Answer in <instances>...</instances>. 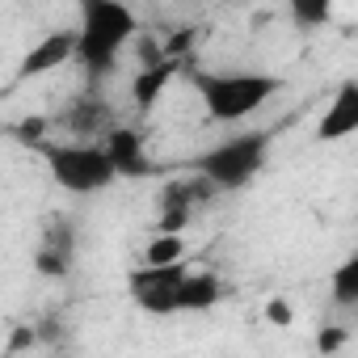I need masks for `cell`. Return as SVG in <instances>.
Listing matches in <instances>:
<instances>
[{
    "label": "cell",
    "mask_w": 358,
    "mask_h": 358,
    "mask_svg": "<svg viewBox=\"0 0 358 358\" xmlns=\"http://www.w3.org/2000/svg\"><path fill=\"white\" fill-rule=\"evenodd\" d=\"M76 55L72 64L80 68V76L89 80V89H97L118 59L131 51L135 34H143L139 13L127 0H76Z\"/></svg>",
    "instance_id": "cell-1"
},
{
    "label": "cell",
    "mask_w": 358,
    "mask_h": 358,
    "mask_svg": "<svg viewBox=\"0 0 358 358\" xmlns=\"http://www.w3.org/2000/svg\"><path fill=\"white\" fill-rule=\"evenodd\" d=\"M282 85L287 80L278 72H262V68H228V72L194 68L190 72V89L199 93L207 122H224V127L245 122L257 110H266L282 93Z\"/></svg>",
    "instance_id": "cell-2"
},
{
    "label": "cell",
    "mask_w": 358,
    "mask_h": 358,
    "mask_svg": "<svg viewBox=\"0 0 358 358\" xmlns=\"http://www.w3.org/2000/svg\"><path fill=\"white\" fill-rule=\"evenodd\" d=\"M270 148H274L270 127H245V131H232L220 143L203 148L190 160V173H199L215 194H236L262 177V169L270 164Z\"/></svg>",
    "instance_id": "cell-3"
},
{
    "label": "cell",
    "mask_w": 358,
    "mask_h": 358,
    "mask_svg": "<svg viewBox=\"0 0 358 358\" xmlns=\"http://www.w3.org/2000/svg\"><path fill=\"white\" fill-rule=\"evenodd\" d=\"M38 156L51 173V182L72 199L106 194L118 182L101 139H51V143H38Z\"/></svg>",
    "instance_id": "cell-4"
},
{
    "label": "cell",
    "mask_w": 358,
    "mask_h": 358,
    "mask_svg": "<svg viewBox=\"0 0 358 358\" xmlns=\"http://www.w3.org/2000/svg\"><path fill=\"white\" fill-rule=\"evenodd\" d=\"M190 262H164V266H135L127 274V295L139 312L148 316H177V291H182V278H186Z\"/></svg>",
    "instance_id": "cell-5"
},
{
    "label": "cell",
    "mask_w": 358,
    "mask_h": 358,
    "mask_svg": "<svg viewBox=\"0 0 358 358\" xmlns=\"http://www.w3.org/2000/svg\"><path fill=\"white\" fill-rule=\"evenodd\" d=\"M101 148L114 164V173L122 182H143V177H156V156L148 152V139L139 127H127V122H114L106 127L101 135Z\"/></svg>",
    "instance_id": "cell-6"
},
{
    "label": "cell",
    "mask_w": 358,
    "mask_h": 358,
    "mask_svg": "<svg viewBox=\"0 0 358 358\" xmlns=\"http://www.w3.org/2000/svg\"><path fill=\"white\" fill-rule=\"evenodd\" d=\"M72 55H76V34H72V26H68V30H51V34H43V38L22 55V64H17L9 89H17L22 80H38V76H51V72L68 68Z\"/></svg>",
    "instance_id": "cell-7"
},
{
    "label": "cell",
    "mask_w": 358,
    "mask_h": 358,
    "mask_svg": "<svg viewBox=\"0 0 358 358\" xmlns=\"http://www.w3.org/2000/svg\"><path fill=\"white\" fill-rule=\"evenodd\" d=\"M358 131V85L354 80H341L333 89V97L324 101V114L316 122V139L320 143H341Z\"/></svg>",
    "instance_id": "cell-8"
},
{
    "label": "cell",
    "mask_w": 358,
    "mask_h": 358,
    "mask_svg": "<svg viewBox=\"0 0 358 358\" xmlns=\"http://www.w3.org/2000/svg\"><path fill=\"white\" fill-rule=\"evenodd\" d=\"M224 299V278L211 274V270H186L182 278V291H177V316H203L211 308H220Z\"/></svg>",
    "instance_id": "cell-9"
},
{
    "label": "cell",
    "mask_w": 358,
    "mask_h": 358,
    "mask_svg": "<svg viewBox=\"0 0 358 358\" xmlns=\"http://www.w3.org/2000/svg\"><path fill=\"white\" fill-rule=\"evenodd\" d=\"M173 76H177V55H173V59H160V64L139 68V72H135V80H131V101H135V110H139V114H152V110H156V101L164 97V89L173 85Z\"/></svg>",
    "instance_id": "cell-10"
},
{
    "label": "cell",
    "mask_w": 358,
    "mask_h": 358,
    "mask_svg": "<svg viewBox=\"0 0 358 358\" xmlns=\"http://www.w3.org/2000/svg\"><path fill=\"white\" fill-rule=\"evenodd\" d=\"M106 122H110V110H106V101L97 97V89H89V93L64 114V127L72 131V139H101V135H106Z\"/></svg>",
    "instance_id": "cell-11"
},
{
    "label": "cell",
    "mask_w": 358,
    "mask_h": 358,
    "mask_svg": "<svg viewBox=\"0 0 358 358\" xmlns=\"http://www.w3.org/2000/svg\"><path fill=\"white\" fill-rule=\"evenodd\" d=\"M34 266L47 278H64L72 270V236H68V228H47V241H43Z\"/></svg>",
    "instance_id": "cell-12"
},
{
    "label": "cell",
    "mask_w": 358,
    "mask_h": 358,
    "mask_svg": "<svg viewBox=\"0 0 358 358\" xmlns=\"http://www.w3.org/2000/svg\"><path fill=\"white\" fill-rule=\"evenodd\" d=\"M329 299H333V308H341V312H354V308H358V257H354V253L341 257L337 270L329 274Z\"/></svg>",
    "instance_id": "cell-13"
},
{
    "label": "cell",
    "mask_w": 358,
    "mask_h": 358,
    "mask_svg": "<svg viewBox=\"0 0 358 358\" xmlns=\"http://www.w3.org/2000/svg\"><path fill=\"white\" fill-rule=\"evenodd\" d=\"M282 9H287V17H291L299 30H320V26L333 22L337 0H282Z\"/></svg>",
    "instance_id": "cell-14"
},
{
    "label": "cell",
    "mask_w": 358,
    "mask_h": 358,
    "mask_svg": "<svg viewBox=\"0 0 358 358\" xmlns=\"http://www.w3.org/2000/svg\"><path fill=\"white\" fill-rule=\"evenodd\" d=\"M182 257H186V232H156L139 249L143 266H164V262H182Z\"/></svg>",
    "instance_id": "cell-15"
},
{
    "label": "cell",
    "mask_w": 358,
    "mask_h": 358,
    "mask_svg": "<svg viewBox=\"0 0 358 358\" xmlns=\"http://www.w3.org/2000/svg\"><path fill=\"white\" fill-rule=\"evenodd\" d=\"M270 316H274L278 324H291V308H287L282 299H274V303H270Z\"/></svg>",
    "instance_id": "cell-16"
},
{
    "label": "cell",
    "mask_w": 358,
    "mask_h": 358,
    "mask_svg": "<svg viewBox=\"0 0 358 358\" xmlns=\"http://www.w3.org/2000/svg\"><path fill=\"white\" fill-rule=\"evenodd\" d=\"M341 337H345V333H320V337H316V345H320V350H337V345H341Z\"/></svg>",
    "instance_id": "cell-17"
},
{
    "label": "cell",
    "mask_w": 358,
    "mask_h": 358,
    "mask_svg": "<svg viewBox=\"0 0 358 358\" xmlns=\"http://www.w3.org/2000/svg\"><path fill=\"white\" fill-rule=\"evenodd\" d=\"M220 5H228V0H220Z\"/></svg>",
    "instance_id": "cell-18"
}]
</instances>
